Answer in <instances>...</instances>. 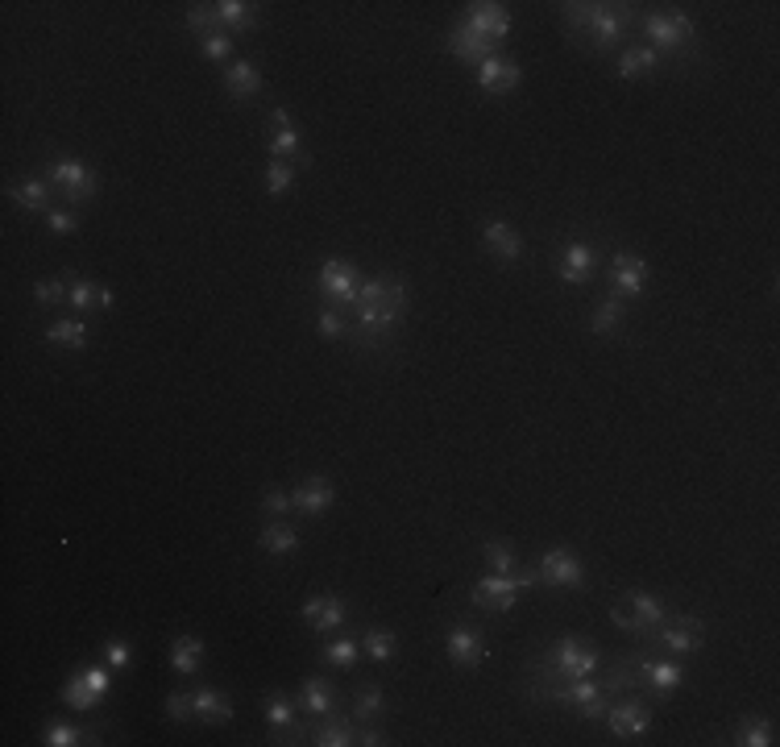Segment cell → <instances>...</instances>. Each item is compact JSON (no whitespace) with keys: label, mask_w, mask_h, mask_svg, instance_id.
<instances>
[{"label":"cell","mask_w":780,"mask_h":747,"mask_svg":"<svg viewBox=\"0 0 780 747\" xmlns=\"http://www.w3.org/2000/svg\"><path fill=\"white\" fill-rule=\"evenodd\" d=\"M353 324L349 332L357 337L361 349H378L390 341V332L399 328V320L407 316V283L399 274H386V279H366L357 291L353 303Z\"/></svg>","instance_id":"cell-1"},{"label":"cell","mask_w":780,"mask_h":747,"mask_svg":"<svg viewBox=\"0 0 780 747\" xmlns=\"http://www.w3.org/2000/svg\"><path fill=\"white\" fill-rule=\"evenodd\" d=\"M561 17L569 25V34L573 38H585V42H594L598 54H610L623 34H627V25L635 21V9L631 5H606V0H569V5H561Z\"/></svg>","instance_id":"cell-2"},{"label":"cell","mask_w":780,"mask_h":747,"mask_svg":"<svg viewBox=\"0 0 780 747\" xmlns=\"http://www.w3.org/2000/svg\"><path fill=\"white\" fill-rule=\"evenodd\" d=\"M532 698L536 702H556V706H577V714L585 718V723L606 718V706H610L602 677H577L569 685H532Z\"/></svg>","instance_id":"cell-3"},{"label":"cell","mask_w":780,"mask_h":747,"mask_svg":"<svg viewBox=\"0 0 780 747\" xmlns=\"http://www.w3.org/2000/svg\"><path fill=\"white\" fill-rule=\"evenodd\" d=\"M532 586H540V573H536V569L486 573L482 581H473L469 598H473V606H482V611H498V615H507L511 606H515V598H519L523 590H532Z\"/></svg>","instance_id":"cell-4"},{"label":"cell","mask_w":780,"mask_h":747,"mask_svg":"<svg viewBox=\"0 0 780 747\" xmlns=\"http://www.w3.org/2000/svg\"><path fill=\"white\" fill-rule=\"evenodd\" d=\"M644 34L652 42L656 54H673V59H685L693 50V38H698V25H693L689 13H677V9H664V13H648L644 17Z\"/></svg>","instance_id":"cell-5"},{"label":"cell","mask_w":780,"mask_h":747,"mask_svg":"<svg viewBox=\"0 0 780 747\" xmlns=\"http://www.w3.org/2000/svg\"><path fill=\"white\" fill-rule=\"evenodd\" d=\"M46 175H50V187H59V196L67 200V208L92 204L96 191H100V175L92 171L88 162H79V158H50Z\"/></svg>","instance_id":"cell-6"},{"label":"cell","mask_w":780,"mask_h":747,"mask_svg":"<svg viewBox=\"0 0 780 747\" xmlns=\"http://www.w3.org/2000/svg\"><path fill=\"white\" fill-rule=\"evenodd\" d=\"M108 685H113V669H108V664H79V669L63 681L59 698L71 710H96L108 694Z\"/></svg>","instance_id":"cell-7"},{"label":"cell","mask_w":780,"mask_h":747,"mask_svg":"<svg viewBox=\"0 0 780 747\" xmlns=\"http://www.w3.org/2000/svg\"><path fill=\"white\" fill-rule=\"evenodd\" d=\"M361 283H366V279H361V270L353 262H345V258H328L320 266V274H316V291L324 295L328 308H341V312H349L357 303Z\"/></svg>","instance_id":"cell-8"},{"label":"cell","mask_w":780,"mask_h":747,"mask_svg":"<svg viewBox=\"0 0 780 747\" xmlns=\"http://www.w3.org/2000/svg\"><path fill=\"white\" fill-rule=\"evenodd\" d=\"M598 648H585L577 644V635H565L561 648H556L544 664H540V677H565V681H577V677H594L598 673Z\"/></svg>","instance_id":"cell-9"},{"label":"cell","mask_w":780,"mask_h":747,"mask_svg":"<svg viewBox=\"0 0 780 747\" xmlns=\"http://www.w3.org/2000/svg\"><path fill=\"white\" fill-rule=\"evenodd\" d=\"M536 573H540V586H552V590H581L585 586V565L569 548H548L536 565Z\"/></svg>","instance_id":"cell-10"},{"label":"cell","mask_w":780,"mask_h":747,"mask_svg":"<svg viewBox=\"0 0 780 747\" xmlns=\"http://www.w3.org/2000/svg\"><path fill=\"white\" fill-rule=\"evenodd\" d=\"M635 677H639V685H648L660 698L677 694V689L685 685V669L668 656H635Z\"/></svg>","instance_id":"cell-11"},{"label":"cell","mask_w":780,"mask_h":747,"mask_svg":"<svg viewBox=\"0 0 780 747\" xmlns=\"http://www.w3.org/2000/svg\"><path fill=\"white\" fill-rule=\"evenodd\" d=\"M299 619L308 623L316 635H332V631H341L345 619H349V606L341 594H312L308 602L299 606Z\"/></svg>","instance_id":"cell-12"},{"label":"cell","mask_w":780,"mask_h":747,"mask_svg":"<svg viewBox=\"0 0 780 747\" xmlns=\"http://www.w3.org/2000/svg\"><path fill=\"white\" fill-rule=\"evenodd\" d=\"M648 287V262L639 254H615L610 258V295L615 299H639Z\"/></svg>","instance_id":"cell-13"},{"label":"cell","mask_w":780,"mask_h":747,"mask_svg":"<svg viewBox=\"0 0 780 747\" xmlns=\"http://www.w3.org/2000/svg\"><path fill=\"white\" fill-rule=\"evenodd\" d=\"M444 652H449V660L457 664V669H478V664L486 660V635L478 627H469V623H453L449 631H444Z\"/></svg>","instance_id":"cell-14"},{"label":"cell","mask_w":780,"mask_h":747,"mask_svg":"<svg viewBox=\"0 0 780 747\" xmlns=\"http://www.w3.org/2000/svg\"><path fill=\"white\" fill-rule=\"evenodd\" d=\"M465 25L498 46L511 34V13H507V5H498V0H473V5H465Z\"/></svg>","instance_id":"cell-15"},{"label":"cell","mask_w":780,"mask_h":747,"mask_svg":"<svg viewBox=\"0 0 780 747\" xmlns=\"http://www.w3.org/2000/svg\"><path fill=\"white\" fill-rule=\"evenodd\" d=\"M606 723H610V731H615L619 739H639L652 727V714H648V706L639 698H619V702L606 706Z\"/></svg>","instance_id":"cell-16"},{"label":"cell","mask_w":780,"mask_h":747,"mask_svg":"<svg viewBox=\"0 0 780 747\" xmlns=\"http://www.w3.org/2000/svg\"><path fill=\"white\" fill-rule=\"evenodd\" d=\"M332 498H337L332 482L320 478V474H312V478H303V482L291 490V511L303 515V519H320V515L332 507Z\"/></svg>","instance_id":"cell-17"},{"label":"cell","mask_w":780,"mask_h":747,"mask_svg":"<svg viewBox=\"0 0 780 747\" xmlns=\"http://www.w3.org/2000/svg\"><path fill=\"white\" fill-rule=\"evenodd\" d=\"M594 270H598V249L585 245V241H569L565 254H561V266H556L561 283L565 287H585L594 279Z\"/></svg>","instance_id":"cell-18"},{"label":"cell","mask_w":780,"mask_h":747,"mask_svg":"<svg viewBox=\"0 0 780 747\" xmlns=\"http://www.w3.org/2000/svg\"><path fill=\"white\" fill-rule=\"evenodd\" d=\"M523 83V67L515 59H503V54H490L486 63H478V88L490 96H507Z\"/></svg>","instance_id":"cell-19"},{"label":"cell","mask_w":780,"mask_h":747,"mask_svg":"<svg viewBox=\"0 0 780 747\" xmlns=\"http://www.w3.org/2000/svg\"><path fill=\"white\" fill-rule=\"evenodd\" d=\"M295 706H299V702H291L287 694H266V702H262V714H266L270 731H283V735H291L287 743H312V731H308V727H299Z\"/></svg>","instance_id":"cell-20"},{"label":"cell","mask_w":780,"mask_h":747,"mask_svg":"<svg viewBox=\"0 0 780 747\" xmlns=\"http://www.w3.org/2000/svg\"><path fill=\"white\" fill-rule=\"evenodd\" d=\"M482 245L490 249L494 258H503V262H519L527 254V241L515 225H507V220H486L482 225Z\"/></svg>","instance_id":"cell-21"},{"label":"cell","mask_w":780,"mask_h":747,"mask_svg":"<svg viewBox=\"0 0 780 747\" xmlns=\"http://www.w3.org/2000/svg\"><path fill=\"white\" fill-rule=\"evenodd\" d=\"M619 602H623L627 611H631V619H635V631H639V640H644V635H652V631L664 623V615H668L664 598H660V594H648V590H631V594H623Z\"/></svg>","instance_id":"cell-22"},{"label":"cell","mask_w":780,"mask_h":747,"mask_svg":"<svg viewBox=\"0 0 780 747\" xmlns=\"http://www.w3.org/2000/svg\"><path fill=\"white\" fill-rule=\"evenodd\" d=\"M656 644L673 656H689V652H702V623L698 619H677V623H660L656 631Z\"/></svg>","instance_id":"cell-23"},{"label":"cell","mask_w":780,"mask_h":747,"mask_svg":"<svg viewBox=\"0 0 780 747\" xmlns=\"http://www.w3.org/2000/svg\"><path fill=\"white\" fill-rule=\"evenodd\" d=\"M449 54H457V59H465V63H486L490 54H498V46L490 42V38H482L478 30H469L465 21H457L453 30H449Z\"/></svg>","instance_id":"cell-24"},{"label":"cell","mask_w":780,"mask_h":747,"mask_svg":"<svg viewBox=\"0 0 780 747\" xmlns=\"http://www.w3.org/2000/svg\"><path fill=\"white\" fill-rule=\"evenodd\" d=\"M50 179H25V183H13L9 187V200L21 208V212H30V216H46L50 208H54V200H50Z\"/></svg>","instance_id":"cell-25"},{"label":"cell","mask_w":780,"mask_h":747,"mask_svg":"<svg viewBox=\"0 0 780 747\" xmlns=\"http://www.w3.org/2000/svg\"><path fill=\"white\" fill-rule=\"evenodd\" d=\"M191 702H195V718H200V723L220 727V723H229V718H233V702H229V694H220V689H212V685L191 689Z\"/></svg>","instance_id":"cell-26"},{"label":"cell","mask_w":780,"mask_h":747,"mask_svg":"<svg viewBox=\"0 0 780 747\" xmlns=\"http://www.w3.org/2000/svg\"><path fill=\"white\" fill-rule=\"evenodd\" d=\"M225 92L233 100H249V96H258L262 92V71L258 63H249V59H233L225 67Z\"/></svg>","instance_id":"cell-27"},{"label":"cell","mask_w":780,"mask_h":747,"mask_svg":"<svg viewBox=\"0 0 780 747\" xmlns=\"http://www.w3.org/2000/svg\"><path fill=\"white\" fill-rule=\"evenodd\" d=\"M46 341L54 345V349H67V353H79V349H88V341H92V332H88V324H83L79 316H59L50 328H46Z\"/></svg>","instance_id":"cell-28"},{"label":"cell","mask_w":780,"mask_h":747,"mask_svg":"<svg viewBox=\"0 0 780 747\" xmlns=\"http://www.w3.org/2000/svg\"><path fill=\"white\" fill-rule=\"evenodd\" d=\"M216 21L225 34H241V30H254L262 13H258V5H249V0H216Z\"/></svg>","instance_id":"cell-29"},{"label":"cell","mask_w":780,"mask_h":747,"mask_svg":"<svg viewBox=\"0 0 780 747\" xmlns=\"http://www.w3.org/2000/svg\"><path fill=\"white\" fill-rule=\"evenodd\" d=\"M664 63H668L664 54H656L652 46L639 42V46H627V50L619 54V75H623V79H644V75H656Z\"/></svg>","instance_id":"cell-30"},{"label":"cell","mask_w":780,"mask_h":747,"mask_svg":"<svg viewBox=\"0 0 780 747\" xmlns=\"http://www.w3.org/2000/svg\"><path fill=\"white\" fill-rule=\"evenodd\" d=\"M258 548L270 552V557H295V552H299V532L291 528V523L274 519V523H266V528L258 532Z\"/></svg>","instance_id":"cell-31"},{"label":"cell","mask_w":780,"mask_h":747,"mask_svg":"<svg viewBox=\"0 0 780 747\" xmlns=\"http://www.w3.org/2000/svg\"><path fill=\"white\" fill-rule=\"evenodd\" d=\"M200 664H204V640L200 635H179V640L171 644V669L179 677H195Z\"/></svg>","instance_id":"cell-32"},{"label":"cell","mask_w":780,"mask_h":747,"mask_svg":"<svg viewBox=\"0 0 780 747\" xmlns=\"http://www.w3.org/2000/svg\"><path fill=\"white\" fill-rule=\"evenodd\" d=\"M299 706L312 718H324V714H332V706H337V689H332L324 677H308L299 689Z\"/></svg>","instance_id":"cell-33"},{"label":"cell","mask_w":780,"mask_h":747,"mask_svg":"<svg viewBox=\"0 0 780 747\" xmlns=\"http://www.w3.org/2000/svg\"><path fill=\"white\" fill-rule=\"evenodd\" d=\"M361 652H366L374 664H390L399 656V640H395V631H386V627H366L361 631Z\"/></svg>","instance_id":"cell-34"},{"label":"cell","mask_w":780,"mask_h":747,"mask_svg":"<svg viewBox=\"0 0 780 747\" xmlns=\"http://www.w3.org/2000/svg\"><path fill=\"white\" fill-rule=\"evenodd\" d=\"M266 150H270V158H283V162H295V166H308L312 162L308 154H303V137H299L295 125L291 129H274Z\"/></svg>","instance_id":"cell-35"},{"label":"cell","mask_w":780,"mask_h":747,"mask_svg":"<svg viewBox=\"0 0 780 747\" xmlns=\"http://www.w3.org/2000/svg\"><path fill=\"white\" fill-rule=\"evenodd\" d=\"M312 743H316V747H353V743H357V731H353L349 718H332V714H324V723L312 731Z\"/></svg>","instance_id":"cell-36"},{"label":"cell","mask_w":780,"mask_h":747,"mask_svg":"<svg viewBox=\"0 0 780 747\" xmlns=\"http://www.w3.org/2000/svg\"><path fill=\"white\" fill-rule=\"evenodd\" d=\"M623 320H627V303L623 299H602L598 308H594V316H590V332H598V337H610V332H619L623 328Z\"/></svg>","instance_id":"cell-37"},{"label":"cell","mask_w":780,"mask_h":747,"mask_svg":"<svg viewBox=\"0 0 780 747\" xmlns=\"http://www.w3.org/2000/svg\"><path fill=\"white\" fill-rule=\"evenodd\" d=\"M353 714H357V723H378L386 714V694L378 685H361L353 694Z\"/></svg>","instance_id":"cell-38"},{"label":"cell","mask_w":780,"mask_h":747,"mask_svg":"<svg viewBox=\"0 0 780 747\" xmlns=\"http://www.w3.org/2000/svg\"><path fill=\"white\" fill-rule=\"evenodd\" d=\"M42 743L46 747H75V743H96V735L75 727V723H59V718H54V723L42 731Z\"/></svg>","instance_id":"cell-39"},{"label":"cell","mask_w":780,"mask_h":747,"mask_svg":"<svg viewBox=\"0 0 780 747\" xmlns=\"http://www.w3.org/2000/svg\"><path fill=\"white\" fill-rule=\"evenodd\" d=\"M482 557H486V569L490 573H515L519 569V552L507 540H486L482 544Z\"/></svg>","instance_id":"cell-40"},{"label":"cell","mask_w":780,"mask_h":747,"mask_svg":"<svg viewBox=\"0 0 780 747\" xmlns=\"http://www.w3.org/2000/svg\"><path fill=\"white\" fill-rule=\"evenodd\" d=\"M735 743L739 747H772L776 743V731L768 718H743L739 731H735Z\"/></svg>","instance_id":"cell-41"},{"label":"cell","mask_w":780,"mask_h":747,"mask_svg":"<svg viewBox=\"0 0 780 747\" xmlns=\"http://www.w3.org/2000/svg\"><path fill=\"white\" fill-rule=\"evenodd\" d=\"M357 652H361V644H357V635H341V640H332V644H324V664H332V669H353L357 664Z\"/></svg>","instance_id":"cell-42"},{"label":"cell","mask_w":780,"mask_h":747,"mask_svg":"<svg viewBox=\"0 0 780 747\" xmlns=\"http://www.w3.org/2000/svg\"><path fill=\"white\" fill-rule=\"evenodd\" d=\"M295 175H299L295 162L270 158V166H266V191H270V196H287V191L295 187Z\"/></svg>","instance_id":"cell-43"},{"label":"cell","mask_w":780,"mask_h":747,"mask_svg":"<svg viewBox=\"0 0 780 747\" xmlns=\"http://www.w3.org/2000/svg\"><path fill=\"white\" fill-rule=\"evenodd\" d=\"M200 54H204V59H212V63H229L233 59V34H225V30L204 34L200 38Z\"/></svg>","instance_id":"cell-44"},{"label":"cell","mask_w":780,"mask_h":747,"mask_svg":"<svg viewBox=\"0 0 780 747\" xmlns=\"http://www.w3.org/2000/svg\"><path fill=\"white\" fill-rule=\"evenodd\" d=\"M316 332H320L324 341H341V337H349V320H345V312H341V308H324L320 320H316Z\"/></svg>","instance_id":"cell-45"},{"label":"cell","mask_w":780,"mask_h":747,"mask_svg":"<svg viewBox=\"0 0 780 747\" xmlns=\"http://www.w3.org/2000/svg\"><path fill=\"white\" fill-rule=\"evenodd\" d=\"M67 303L83 316V312H92V303H100V287L92 283V279H75L71 283V295H67Z\"/></svg>","instance_id":"cell-46"},{"label":"cell","mask_w":780,"mask_h":747,"mask_svg":"<svg viewBox=\"0 0 780 747\" xmlns=\"http://www.w3.org/2000/svg\"><path fill=\"white\" fill-rule=\"evenodd\" d=\"M104 664L113 673H129L133 669V644L129 640H108L104 644Z\"/></svg>","instance_id":"cell-47"},{"label":"cell","mask_w":780,"mask_h":747,"mask_svg":"<svg viewBox=\"0 0 780 747\" xmlns=\"http://www.w3.org/2000/svg\"><path fill=\"white\" fill-rule=\"evenodd\" d=\"M187 30H195V34H216L220 30V21H216V5H191L187 9Z\"/></svg>","instance_id":"cell-48"},{"label":"cell","mask_w":780,"mask_h":747,"mask_svg":"<svg viewBox=\"0 0 780 747\" xmlns=\"http://www.w3.org/2000/svg\"><path fill=\"white\" fill-rule=\"evenodd\" d=\"M46 229H50L54 237H71V233H79V212H75V208H50V212H46Z\"/></svg>","instance_id":"cell-49"},{"label":"cell","mask_w":780,"mask_h":747,"mask_svg":"<svg viewBox=\"0 0 780 747\" xmlns=\"http://www.w3.org/2000/svg\"><path fill=\"white\" fill-rule=\"evenodd\" d=\"M71 295V283L67 279H42L34 287V299H38V308H54V303H63Z\"/></svg>","instance_id":"cell-50"},{"label":"cell","mask_w":780,"mask_h":747,"mask_svg":"<svg viewBox=\"0 0 780 747\" xmlns=\"http://www.w3.org/2000/svg\"><path fill=\"white\" fill-rule=\"evenodd\" d=\"M166 718H171V723H191V718H195V702H191V694H183V689H175V694H166Z\"/></svg>","instance_id":"cell-51"},{"label":"cell","mask_w":780,"mask_h":747,"mask_svg":"<svg viewBox=\"0 0 780 747\" xmlns=\"http://www.w3.org/2000/svg\"><path fill=\"white\" fill-rule=\"evenodd\" d=\"M262 511H270V515H287L291 511V494L287 490H266V498H262Z\"/></svg>","instance_id":"cell-52"},{"label":"cell","mask_w":780,"mask_h":747,"mask_svg":"<svg viewBox=\"0 0 780 747\" xmlns=\"http://www.w3.org/2000/svg\"><path fill=\"white\" fill-rule=\"evenodd\" d=\"M610 623H615L619 631H627V635H639V631H635V619H631V611H627L623 602H615V606H610Z\"/></svg>","instance_id":"cell-53"},{"label":"cell","mask_w":780,"mask_h":747,"mask_svg":"<svg viewBox=\"0 0 780 747\" xmlns=\"http://www.w3.org/2000/svg\"><path fill=\"white\" fill-rule=\"evenodd\" d=\"M357 743H361V747H382L386 735H382L378 727H357Z\"/></svg>","instance_id":"cell-54"},{"label":"cell","mask_w":780,"mask_h":747,"mask_svg":"<svg viewBox=\"0 0 780 747\" xmlns=\"http://www.w3.org/2000/svg\"><path fill=\"white\" fill-rule=\"evenodd\" d=\"M270 121H274V129H291V125H295V117L287 113V108H274Z\"/></svg>","instance_id":"cell-55"}]
</instances>
